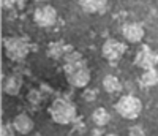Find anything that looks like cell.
Returning <instances> with one entry per match:
<instances>
[{"label":"cell","instance_id":"cell-1","mask_svg":"<svg viewBox=\"0 0 158 136\" xmlns=\"http://www.w3.org/2000/svg\"><path fill=\"white\" fill-rule=\"evenodd\" d=\"M49 114L56 124L67 125L71 124L76 119V106L67 98H57L49 108Z\"/></svg>","mask_w":158,"mask_h":136},{"label":"cell","instance_id":"cell-2","mask_svg":"<svg viewBox=\"0 0 158 136\" xmlns=\"http://www.w3.org/2000/svg\"><path fill=\"white\" fill-rule=\"evenodd\" d=\"M65 76L73 87H87L90 83V70L84 60L65 65Z\"/></svg>","mask_w":158,"mask_h":136},{"label":"cell","instance_id":"cell-3","mask_svg":"<svg viewBox=\"0 0 158 136\" xmlns=\"http://www.w3.org/2000/svg\"><path fill=\"white\" fill-rule=\"evenodd\" d=\"M115 111L120 114L123 119H138L141 111H142V103L138 97L135 95H123L118 98V101L115 103Z\"/></svg>","mask_w":158,"mask_h":136},{"label":"cell","instance_id":"cell-4","mask_svg":"<svg viewBox=\"0 0 158 136\" xmlns=\"http://www.w3.org/2000/svg\"><path fill=\"white\" fill-rule=\"evenodd\" d=\"M30 51V45L25 38L21 36H11L5 40V52L11 60H22L27 57Z\"/></svg>","mask_w":158,"mask_h":136},{"label":"cell","instance_id":"cell-5","mask_svg":"<svg viewBox=\"0 0 158 136\" xmlns=\"http://www.w3.org/2000/svg\"><path fill=\"white\" fill-rule=\"evenodd\" d=\"M33 21L38 27H43V29H48V27H52L57 22V11L54 6L51 5H41L38 6L33 13Z\"/></svg>","mask_w":158,"mask_h":136},{"label":"cell","instance_id":"cell-6","mask_svg":"<svg viewBox=\"0 0 158 136\" xmlns=\"http://www.w3.org/2000/svg\"><path fill=\"white\" fill-rule=\"evenodd\" d=\"M101 52H103V57L106 60L118 62L125 54V45L122 41H118V40H115V38H109L104 41Z\"/></svg>","mask_w":158,"mask_h":136},{"label":"cell","instance_id":"cell-7","mask_svg":"<svg viewBox=\"0 0 158 136\" xmlns=\"http://www.w3.org/2000/svg\"><path fill=\"white\" fill-rule=\"evenodd\" d=\"M136 65L138 66H141L144 71L146 70H152V68H155L156 66V63H158V54L156 52H153L150 48H142L139 52H138V56H136Z\"/></svg>","mask_w":158,"mask_h":136},{"label":"cell","instance_id":"cell-8","mask_svg":"<svg viewBox=\"0 0 158 136\" xmlns=\"http://www.w3.org/2000/svg\"><path fill=\"white\" fill-rule=\"evenodd\" d=\"M122 35L128 43H139L144 38V29L138 22H130L122 27Z\"/></svg>","mask_w":158,"mask_h":136},{"label":"cell","instance_id":"cell-9","mask_svg":"<svg viewBox=\"0 0 158 136\" xmlns=\"http://www.w3.org/2000/svg\"><path fill=\"white\" fill-rule=\"evenodd\" d=\"M13 128L21 134H29L33 131V120L27 114H18L13 120Z\"/></svg>","mask_w":158,"mask_h":136},{"label":"cell","instance_id":"cell-10","mask_svg":"<svg viewBox=\"0 0 158 136\" xmlns=\"http://www.w3.org/2000/svg\"><path fill=\"white\" fill-rule=\"evenodd\" d=\"M22 87V79L19 76H8L3 83V92L6 95H18Z\"/></svg>","mask_w":158,"mask_h":136},{"label":"cell","instance_id":"cell-11","mask_svg":"<svg viewBox=\"0 0 158 136\" xmlns=\"http://www.w3.org/2000/svg\"><path fill=\"white\" fill-rule=\"evenodd\" d=\"M106 3H108V0H79L81 8L87 13H97L106 6Z\"/></svg>","mask_w":158,"mask_h":136},{"label":"cell","instance_id":"cell-12","mask_svg":"<svg viewBox=\"0 0 158 136\" xmlns=\"http://www.w3.org/2000/svg\"><path fill=\"white\" fill-rule=\"evenodd\" d=\"M92 120L95 122V125L104 127L111 122V114L104 109V108H97V109L94 111V114H92Z\"/></svg>","mask_w":158,"mask_h":136},{"label":"cell","instance_id":"cell-13","mask_svg":"<svg viewBox=\"0 0 158 136\" xmlns=\"http://www.w3.org/2000/svg\"><path fill=\"white\" fill-rule=\"evenodd\" d=\"M103 87H104V90H106L108 93H115V92H120V90H122L120 81H118L114 74L104 76V79H103Z\"/></svg>","mask_w":158,"mask_h":136},{"label":"cell","instance_id":"cell-14","mask_svg":"<svg viewBox=\"0 0 158 136\" xmlns=\"http://www.w3.org/2000/svg\"><path fill=\"white\" fill-rule=\"evenodd\" d=\"M141 84L144 87H153L158 84V70L152 68V70H146L141 76Z\"/></svg>","mask_w":158,"mask_h":136},{"label":"cell","instance_id":"cell-15","mask_svg":"<svg viewBox=\"0 0 158 136\" xmlns=\"http://www.w3.org/2000/svg\"><path fill=\"white\" fill-rule=\"evenodd\" d=\"M48 56L52 57V59H59V57H65V46L62 43H51L49 48H48Z\"/></svg>","mask_w":158,"mask_h":136},{"label":"cell","instance_id":"cell-16","mask_svg":"<svg viewBox=\"0 0 158 136\" xmlns=\"http://www.w3.org/2000/svg\"><path fill=\"white\" fill-rule=\"evenodd\" d=\"M65 59V65H70V63H76V62H81L82 60V56L79 52H67V56L63 57Z\"/></svg>","mask_w":158,"mask_h":136},{"label":"cell","instance_id":"cell-17","mask_svg":"<svg viewBox=\"0 0 158 136\" xmlns=\"http://www.w3.org/2000/svg\"><path fill=\"white\" fill-rule=\"evenodd\" d=\"M27 98H29V101H30L32 104H38L40 101L43 100V95L40 93V90H30Z\"/></svg>","mask_w":158,"mask_h":136},{"label":"cell","instance_id":"cell-18","mask_svg":"<svg viewBox=\"0 0 158 136\" xmlns=\"http://www.w3.org/2000/svg\"><path fill=\"white\" fill-rule=\"evenodd\" d=\"M82 98H84L85 101H94V100L97 98V90H94V89H85L84 93H82Z\"/></svg>","mask_w":158,"mask_h":136},{"label":"cell","instance_id":"cell-19","mask_svg":"<svg viewBox=\"0 0 158 136\" xmlns=\"http://www.w3.org/2000/svg\"><path fill=\"white\" fill-rule=\"evenodd\" d=\"M128 136H146V131H144L139 125H135V127H131V128H130Z\"/></svg>","mask_w":158,"mask_h":136},{"label":"cell","instance_id":"cell-20","mask_svg":"<svg viewBox=\"0 0 158 136\" xmlns=\"http://www.w3.org/2000/svg\"><path fill=\"white\" fill-rule=\"evenodd\" d=\"M2 136H15V134H13L11 127H8V125H2Z\"/></svg>","mask_w":158,"mask_h":136},{"label":"cell","instance_id":"cell-21","mask_svg":"<svg viewBox=\"0 0 158 136\" xmlns=\"http://www.w3.org/2000/svg\"><path fill=\"white\" fill-rule=\"evenodd\" d=\"M30 136H41V134H40V133H32Z\"/></svg>","mask_w":158,"mask_h":136},{"label":"cell","instance_id":"cell-22","mask_svg":"<svg viewBox=\"0 0 158 136\" xmlns=\"http://www.w3.org/2000/svg\"><path fill=\"white\" fill-rule=\"evenodd\" d=\"M36 2H49V0H36Z\"/></svg>","mask_w":158,"mask_h":136},{"label":"cell","instance_id":"cell-23","mask_svg":"<svg viewBox=\"0 0 158 136\" xmlns=\"http://www.w3.org/2000/svg\"><path fill=\"white\" fill-rule=\"evenodd\" d=\"M106 136H117V134H112V133H109V134H106Z\"/></svg>","mask_w":158,"mask_h":136}]
</instances>
